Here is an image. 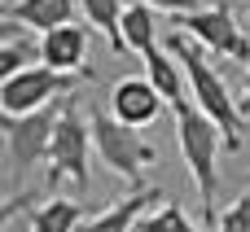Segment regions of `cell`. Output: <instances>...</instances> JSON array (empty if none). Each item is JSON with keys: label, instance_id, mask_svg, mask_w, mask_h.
Segmentation results:
<instances>
[{"label": "cell", "instance_id": "1", "mask_svg": "<svg viewBox=\"0 0 250 232\" xmlns=\"http://www.w3.org/2000/svg\"><path fill=\"white\" fill-rule=\"evenodd\" d=\"M167 53L180 61V70H185V79H189V101L224 132V149L229 154H237L242 149V110L233 105V92H229V83H224V75L207 61V53H202V44L189 35V31H171L167 35Z\"/></svg>", "mask_w": 250, "mask_h": 232}, {"label": "cell", "instance_id": "2", "mask_svg": "<svg viewBox=\"0 0 250 232\" xmlns=\"http://www.w3.org/2000/svg\"><path fill=\"white\" fill-rule=\"evenodd\" d=\"M176 140H180V154H185V167L198 184V202H202V219L207 224H220L215 215V197H220V145H224V132L193 105V101H180L176 105Z\"/></svg>", "mask_w": 250, "mask_h": 232}, {"label": "cell", "instance_id": "3", "mask_svg": "<svg viewBox=\"0 0 250 232\" xmlns=\"http://www.w3.org/2000/svg\"><path fill=\"white\" fill-rule=\"evenodd\" d=\"M88 149H92V123H83L75 92L62 101L57 127H53V149H48V180H70L75 189L88 184Z\"/></svg>", "mask_w": 250, "mask_h": 232}, {"label": "cell", "instance_id": "4", "mask_svg": "<svg viewBox=\"0 0 250 232\" xmlns=\"http://www.w3.org/2000/svg\"><path fill=\"white\" fill-rule=\"evenodd\" d=\"M79 83H88V79L83 75H57L48 66H31L13 79H0V110H4V118H26V114L57 105V97H70Z\"/></svg>", "mask_w": 250, "mask_h": 232}, {"label": "cell", "instance_id": "5", "mask_svg": "<svg viewBox=\"0 0 250 232\" xmlns=\"http://www.w3.org/2000/svg\"><path fill=\"white\" fill-rule=\"evenodd\" d=\"M92 145H97L101 162H105L114 175L132 180V184H141V171L154 162V145H149L136 127H127V123H119L114 114H101V110H92Z\"/></svg>", "mask_w": 250, "mask_h": 232}, {"label": "cell", "instance_id": "6", "mask_svg": "<svg viewBox=\"0 0 250 232\" xmlns=\"http://www.w3.org/2000/svg\"><path fill=\"white\" fill-rule=\"evenodd\" d=\"M57 114H62V105H48L26 118H4V175H18V171L48 162Z\"/></svg>", "mask_w": 250, "mask_h": 232}, {"label": "cell", "instance_id": "7", "mask_svg": "<svg viewBox=\"0 0 250 232\" xmlns=\"http://www.w3.org/2000/svg\"><path fill=\"white\" fill-rule=\"evenodd\" d=\"M202 48H211V53H220V57H233V61H246L250 66V39L237 31V22H233V13L220 4V9H198V13H189L185 22H180Z\"/></svg>", "mask_w": 250, "mask_h": 232}, {"label": "cell", "instance_id": "8", "mask_svg": "<svg viewBox=\"0 0 250 232\" xmlns=\"http://www.w3.org/2000/svg\"><path fill=\"white\" fill-rule=\"evenodd\" d=\"M163 92L149 83V79H136V75H127V79H119L114 83V92H110V114L119 118V123H127V127H149L158 114H163Z\"/></svg>", "mask_w": 250, "mask_h": 232}, {"label": "cell", "instance_id": "9", "mask_svg": "<svg viewBox=\"0 0 250 232\" xmlns=\"http://www.w3.org/2000/svg\"><path fill=\"white\" fill-rule=\"evenodd\" d=\"M40 39H44V66L48 70L92 79V70H88V31L83 26L70 22V26H57V31L40 35Z\"/></svg>", "mask_w": 250, "mask_h": 232}, {"label": "cell", "instance_id": "10", "mask_svg": "<svg viewBox=\"0 0 250 232\" xmlns=\"http://www.w3.org/2000/svg\"><path fill=\"white\" fill-rule=\"evenodd\" d=\"M154 202H167L158 189H136V193H127L123 202H114V206H105V211H97L88 224L79 232H132L141 224V215L154 206Z\"/></svg>", "mask_w": 250, "mask_h": 232}, {"label": "cell", "instance_id": "11", "mask_svg": "<svg viewBox=\"0 0 250 232\" xmlns=\"http://www.w3.org/2000/svg\"><path fill=\"white\" fill-rule=\"evenodd\" d=\"M31 66H44V39H35V31H18V22L4 18V39H0V79H13Z\"/></svg>", "mask_w": 250, "mask_h": 232}, {"label": "cell", "instance_id": "12", "mask_svg": "<svg viewBox=\"0 0 250 232\" xmlns=\"http://www.w3.org/2000/svg\"><path fill=\"white\" fill-rule=\"evenodd\" d=\"M75 4H79V0H13V4L4 9V18H9V22H22L26 31L48 35V31H57V26H70Z\"/></svg>", "mask_w": 250, "mask_h": 232}, {"label": "cell", "instance_id": "13", "mask_svg": "<svg viewBox=\"0 0 250 232\" xmlns=\"http://www.w3.org/2000/svg\"><path fill=\"white\" fill-rule=\"evenodd\" d=\"M145 79L163 92V101L176 110L180 101H189L185 97V88H189V79H185V70H180V61L171 57V53H163V48H154L149 57H145Z\"/></svg>", "mask_w": 250, "mask_h": 232}, {"label": "cell", "instance_id": "14", "mask_svg": "<svg viewBox=\"0 0 250 232\" xmlns=\"http://www.w3.org/2000/svg\"><path fill=\"white\" fill-rule=\"evenodd\" d=\"M123 44H127V53H141V57H149L158 48V18L145 0L127 4V13H123Z\"/></svg>", "mask_w": 250, "mask_h": 232}, {"label": "cell", "instance_id": "15", "mask_svg": "<svg viewBox=\"0 0 250 232\" xmlns=\"http://www.w3.org/2000/svg\"><path fill=\"white\" fill-rule=\"evenodd\" d=\"M79 9H83V18L110 39L114 53H127V44H123V13H127V0H79Z\"/></svg>", "mask_w": 250, "mask_h": 232}, {"label": "cell", "instance_id": "16", "mask_svg": "<svg viewBox=\"0 0 250 232\" xmlns=\"http://www.w3.org/2000/svg\"><path fill=\"white\" fill-rule=\"evenodd\" d=\"M83 224H88L83 219V206L79 202H66V197H53L40 211H31V232H79Z\"/></svg>", "mask_w": 250, "mask_h": 232}, {"label": "cell", "instance_id": "17", "mask_svg": "<svg viewBox=\"0 0 250 232\" xmlns=\"http://www.w3.org/2000/svg\"><path fill=\"white\" fill-rule=\"evenodd\" d=\"M136 232H202V228L180 211V202H163L158 211H149V215L136 224Z\"/></svg>", "mask_w": 250, "mask_h": 232}, {"label": "cell", "instance_id": "18", "mask_svg": "<svg viewBox=\"0 0 250 232\" xmlns=\"http://www.w3.org/2000/svg\"><path fill=\"white\" fill-rule=\"evenodd\" d=\"M215 232H250V193H246V197H237V202L220 215Z\"/></svg>", "mask_w": 250, "mask_h": 232}, {"label": "cell", "instance_id": "19", "mask_svg": "<svg viewBox=\"0 0 250 232\" xmlns=\"http://www.w3.org/2000/svg\"><path fill=\"white\" fill-rule=\"evenodd\" d=\"M145 4H149L154 13H185V18L198 13V0H145Z\"/></svg>", "mask_w": 250, "mask_h": 232}, {"label": "cell", "instance_id": "20", "mask_svg": "<svg viewBox=\"0 0 250 232\" xmlns=\"http://www.w3.org/2000/svg\"><path fill=\"white\" fill-rule=\"evenodd\" d=\"M237 110L250 114V66H246V79H242V101H237Z\"/></svg>", "mask_w": 250, "mask_h": 232}, {"label": "cell", "instance_id": "21", "mask_svg": "<svg viewBox=\"0 0 250 232\" xmlns=\"http://www.w3.org/2000/svg\"><path fill=\"white\" fill-rule=\"evenodd\" d=\"M246 189H250V175H246Z\"/></svg>", "mask_w": 250, "mask_h": 232}]
</instances>
